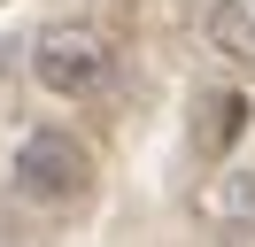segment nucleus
Returning <instances> with one entry per match:
<instances>
[{
  "label": "nucleus",
  "instance_id": "obj_1",
  "mask_svg": "<svg viewBox=\"0 0 255 247\" xmlns=\"http://www.w3.org/2000/svg\"><path fill=\"white\" fill-rule=\"evenodd\" d=\"M8 185H16L23 201H39V209H70V201H85V185H93V154L70 131H31L16 147V162H8Z\"/></svg>",
  "mask_w": 255,
  "mask_h": 247
},
{
  "label": "nucleus",
  "instance_id": "obj_5",
  "mask_svg": "<svg viewBox=\"0 0 255 247\" xmlns=\"http://www.w3.org/2000/svg\"><path fill=\"white\" fill-rule=\"evenodd\" d=\"M209 39L232 62H255V0H217L209 8Z\"/></svg>",
  "mask_w": 255,
  "mask_h": 247
},
{
  "label": "nucleus",
  "instance_id": "obj_4",
  "mask_svg": "<svg viewBox=\"0 0 255 247\" xmlns=\"http://www.w3.org/2000/svg\"><path fill=\"white\" fill-rule=\"evenodd\" d=\"M209 216L224 232H255V170H224L209 185Z\"/></svg>",
  "mask_w": 255,
  "mask_h": 247
},
{
  "label": "nucleus",
  "instance_id": "obj_2",
  "mask_svg": "<svg viewBox=\"0 0 255 247\" xmlns=\"http://www.w3.org/2000/svg\"><path fill=\"white\" fill-rule=\"evenodd\" d=\"M109 70H116L109 39L85 31V23H47V31L31 39V77H39L47 93H62V101L101 93V85H109Z\"/></svg>",
  "mask_w": 255,
  "mask_h": 247
},
{
  "label": "nucleus",
  "instance_id": "obj_3",
  "mask_svg": "<svg viewBox=\"0 0 255 247\" xmlns=\"http://www.w3.org/2000/svg\"><path fill=\"white\" fill-rule=\"evenodd\" d=\"M240 131H248V93H232V85L193 93V154H232Z\"/></svg>",
  "mask_w": 255,
  "mask_h": 247
}]
</instances>
